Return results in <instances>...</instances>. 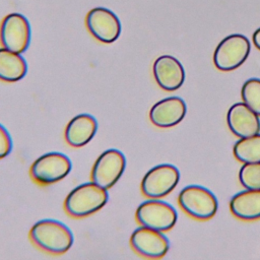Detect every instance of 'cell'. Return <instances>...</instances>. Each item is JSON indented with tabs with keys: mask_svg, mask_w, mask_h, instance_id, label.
<instances>
[{
	"mask_svg": "<svg viewBox=\"0 0 260 260\" xmlns=\"http://www.w3.org/2000/svg\"><path fill=\"white\" fill-rule=\"evenodd\" d=\"M135 218L140 225L164 233L174 228L178 214L171 204L158 199H150L137 207Z\"/></svg>",
	"mask_w": 260,
	"mask_h": 260,
	"instance_id": "8992f818",
	"label": "cell"
},
{
	"mask_svg": "<svg viewBox=\"0 0 260 260\" xmlns=\"http://www.w3.org/2000/svg\"><path fill=\"white\" fill-rule=\"evenodd\" d=\"M235 157L243 162H260V134L244 137L234 145Z\"/></svg>",
	"mask_w": 260,
	"mask_h": 260,
	"instance_id": "ac0fdd59",
	"label": "cell"
},
{
	"mask_svg": "<svg viewBox=\"0 0 260 260\" xmlns=\"http://www.w3.org/2000/svg\"><path fill=\"white\" fill-rule=\"evenodd\" d=\"M243 102L260 117V79L250 78L242 86Z\"/></svg>",
	"mask_w": 260,
	"mask_h": 260,
	"instance_id": "d6986e66",
	"label": "cell"
},
{
	"mask_svg": "<svg viewBox=\"0 0 260 260\" xmlns=\"http://www.w3.org/2000/svg\"><path fill=\"white\" fill-rule=\"evenodd\" d=\"M98 122L89 114H79L67 124L64 132L66 142L72 147H82L95 135Z\"/></svg>",
	"mask_w": 260,
	"mask_h": 260,
	"instance_id": "9a60e30c",
	"label": "cell"
},
{
	"mask_svg": "<svg viewBox=\"0 0 260 260\" xmlns=\"http://www.w3.org/2000/svg\"><path fill=\"white\" fill-rule=\"evenodd\" d=\"M27 71V64L19 53L0 48V80L16 82L22 79Z\"/></svg>",
	"mask_w": 260,
	"mask_h": 260,
	"instance_id": "e0dca14e",
	"label": "cell"
},
{
	"mask_svg": "<svg viewBox=\"0 0 260 260\" xmlns=\"http://www.w3.org/2000/svg\"><path fill=\"white\" fill-rule=\"evenodd\" d=\"M251 44L247 37L234 34L222 39L213 53V64L220 71H232L240 67L248 58Z\"/></svg>",
	"mask_w": 260,
	"mask_h": 260,
	"instance_id": "277c9868",
	"label": "cell"
},
{
	"mask_svg": "<svg viewBox=\"0 0 260 260\" xmlns=\"http://www.w3.org/2000/svg\"><path fill=\"white\" fill-rule=\"evenodd\" d=\"M130 246L140 256L158 259L169 251L170 242L162 232L141 225L132 233Z\"/></svg>",
	"mask_w": 260,
	"mask_h": 260,
	"instance_id": "8fae6325",
	"label": "cell"
},
{
	"mask_svg": "<svg viewBox=\"0 0 260 260\" xmlns=\"http://www.w3.org/2000/svg\"><path fill=\"white\" fill-rule=\"evenodd\" d=\"M152 72L157 85L167 91L179 89L185 81L183 65L171 55L157 57L153 62Z\"/></svg>",
	"mask_w": 260,
	"mask_h": 260,
	"instance_id": "7c38bea8",
	"label": "cell"
},
{
	"mask_svg": "<svg viewBox=\"0 0 260 260\" xmlns=\"http://www.w3.org/2000/svg\"><path fill=\"white\" fill-rule=\"evenodd\" d=\"M187 106L179 96H169L155 103L149 111L150 122L158 128L178 125L186 116Z\"/></svg>",
	"mask_w": 260,
	"mask_h": 260,
	"instance_id": "4fadbf2b",
	"label": "cell"
},
{
	"mask_svg": "<svg viewBox=\"0 0 260 260\" xmlns=\"http://www.w3.org/2000/svg\"><path fill=\"white\" fill-rule=\"evenodd\" d=\"M30 25L25 16L14 12L6 15L0 26L2 46L15 53H23L29 46Z\"/></svg>",
	"mask_w": 260,
	"mask_h": 260,
	"instance_id": "ba28073f",
	"label": "cell"
},
{
	"mask_svg": "<svg viewBox=\"0 0 260 260\" xmlns=\"http://www.w3.org/2000/svg\"><path fill=\"white\" fill-rule=\"evenodd\" d=\"M178 203L188 215L199 220L210 219L218 208L214 194L199 185H189L183 188L179 193Z\"/></svg>",
	"mask_w": 260,
	"mask_h": 260,
	"instance_id": "3957f363",
	"label": "cell"
},
{
	"mask_svg": "<svg viewBox=\"0 0 260 260\" xmlns=\"http://www.w3.org/2000/svg\"><path fill=\"white\" fill-rule=\"evenodd\" d=\"M230 210L234 216L242 220L260 218V190L246 189L233 196Z\"/></svg>",
	"mask_w": 260,
	"mask_h": 260,
	"instance_id": "2e32d148",
	"label": "cell"
},
{
	"mask_svg": "<svg viewBox=\"0 0 260 260\" xmlns=\"http://www.w3.org/2000/svg\"><path fill=\"white\" fill-rule=\"evenodd\" d=\"M85 24L90 35L105 44L115 42L121 34V22L118 16L105 7L89 10L85 17Z\"/></svg>",
	"mask_w": 260,
	"mask_h": 260,
	"instance_id": "30bf717a",
	"label": "cell"
},
{
	"mask_svg": "<svg viewBox=\"0 0 260 260\" xmlns=\"http://www.w3.org/2000/svg\"><path fill=\"white\" fill-rule=\"evenodd\" d=\"M72 165L68 156L61 152H48L37 158L29 170L34 182L41 186L57 183L71 171Z\"/></svg>",
	"mask_w": 260,
	"mask_h": 260,
	"instance_id": "5b68a950",
	"label": "cell"
},
{
	"mask_svg": "<svg viewBox=\"0 0 260 260\" xmlns=\"http://www.w3.org/2000/svg\"><path fill=\"white\" fill-rule=\"evenodd\" d=\"M30 241L41 250L53 255L66 253L73 244V234L64 223L54 219H42L29 231Z\"/></svg>",
	"mask_w": 260,
	"mask_h": 260,
	"instance_id": "6da1fadb",
	"label": "cell"
},
{
	"mask_svg": "<svg viewBox=\"0 0 260 260\" xmlns=\"http://www.w3.org/2000/svg\"><path fill=\"white\" fill-rule=\"evenodd\" d=\"M180 181L179 170L169 164L150 169L141 181L142 194L150 199H158L170 194Z\"/></svg>",
	"mask_w": 260,
	"mask_h": 260,
	"instance_id": "52a82bcc",
	"label": "cell"
},
{
	"mask_svg": "<svg viewBox=\"0 0 260 260\" xmlns=\"http://www.w3.org/2000/svg\"><path fill=\"white\" fill-rule=\"evenodd\" d=\"M126 158L118 149H108L104 151L93 164L91 170V181L96 185L110 189L124 173Z\"/></svg>",
	"mask_w": 260,
	"mask_h": 260,
	"instance_id": "9c48e42d",
	"label": "cell"
},
{
	"mask_svg": "<svg viewBox=\"0 0 260 260\" xmlns=\"http://www.w3.org/2000/svg\"><path fill=\"white\" fill-rule=\"evenodd\" d=\"M252 40H253V44L254 46L260 50V27L257 28L254 34H253V37H252Z\"/></svg>",
	"mask_w": 260,
	"mask_h": 260,
	"instance_id": "7402d4cb",
	"label": "cell"
},
{
	"mask_svg": "<svg viewBox=\"0 0 260 260\" xmlns=\"http://www.w3.org/2000/svg\"><path fill=\"white\" fill-rule=\"evenodd\" d=\"M226 124L231 132L239 138L252 136L260 132L259 116L244 102L231 106L226 114Z\"/></svg>",
	"mask_w": 260,
	"mask_h": 260,
	"instance_id": "5bb4252c",
	"label": "cell"
},
{
	"mask_svg": "<svg viewBox=\"0 0 260 260\" xmlns=\"http://www.w3.org/2000/svg\"><path fill=\"white\" fill-rule=\"evenodd\" d=\"M241 185L249 190H260V162L243 164L239 171Z\"/></svg>",
	"mask_w": 260,
	"mask_h": 260,
	"instance_id": "ffe728a7",
	"label": "cell"
},
{
	"mask_svg": "<svg viewBox=\"0 0 260 260\" xmlns=\"http://www.w3.org/2000/svg\"><path fill=\"white\" fill-rule=\"evenodd\" d=\"M12 149V140L10 134L0 124V159L7 156Z\"/></svg>",
	"mask_w": 260,
	"mask_h": 260,
	"instance_id": "44dd1931",
	"label": "cell"
},
{
	"mask_svg": "<svg viewBox=\"0 0 260 260\" xmlns=\"http://www.w3.org/2000/svg\"><path fill=\"white\" fill-rule=\"evenodd\" d=\"M108 198L107 189L93 182L83 183L67 195L64 201V209L72 217H86L102 209Z\"/></svg>",
	"mask_w": 260,
	"mask_h": 260,
	"instance_id": "7a4b0ae2",
	"label": "cell"
}]
</instances>
